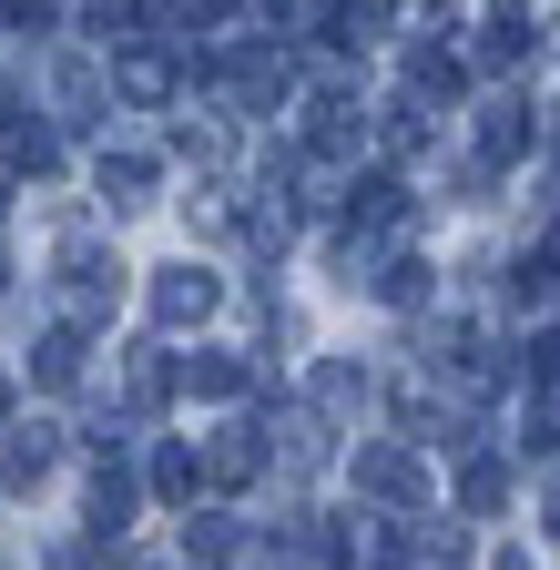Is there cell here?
Listing matches in <instances>:
<instances>
[{
    "instance_id": "obj_12",
    "label": "cell",
    "mask_w": 560,
    "mask_h": 570,
    "mask_svg": "<svg viewBox=\"0 0 560 570\" xmlns=\"http://www.w3.org/2000/svg\"><path fill=\"white\" fill-rule=\"evenodd\" d=\"M51 459H61V449H51V428H11V449H0V479H11V489H41V479H51Z\"/></svg>"
},
{
    "instance_id": "obj_21",
    "label": "cell",
    "mask_w": 560,
    "mask_h": 570,
    "mask_svg": "<svg viewBox=\"0 0 560 570\" xmlns=\"http://www.w3.org/2000/svg\"><path fill=\"white\" fill-rule=\"evenodd\" d=\"M225 11H235V0H164V31H174V41H194V31H215Z\"/></svg>"
},
{
    "instance_id": "obj_18",
    "label": "cell",
    "mask_w": 560,
    "mask_h": 570,
    "mask_svg": "<svg viewBox=\"0 0 560 570\" xmlns=\"http://www.w3.org/2000/svg\"><path fill=\"white\" fill-rule=\"evenodd\" d=\"M122 520H132V479H122V469H102V479H92V530H102V540H122Z\"/></svg>"
},
{
    "instance_id": "obj_5",
    "label": "cell",
    "mask_w": 560,
    "mask_h": 570,
    "mask_svg": "<svg viewBox=\"0 0 560 570\" xmlns=\"http://www.w3.org/2000/svg\"><path fill=\"white\" fill-rule=\"evenodd\" d=\"M510 154H530V102H520V92H500V102L479 112V164L500 174Z\"/></svg>"
},
{
    "instance_id": "obj_16",
    "label": "cell",
    "mask_w": 560,
    "mask_h": 570,
    "mask_svg": "<svg viewBox=\"0 0 560 570\" xmlns=\"http://www.w3.org/2000/svg\"><path fill=\"white\" fill-rule=\"evenodd\" d=\"M31 377H41V387H72V377H82V326H51L41 356H31Z\"/></svg>"
},
{
    "instance_id": "obj_10",
    "label": "cell",
    "mask_w": 560,
    "mask_h": 570,
    "mask_svg": "<svg viewBox=\"0 0 560 570\" xmlns=\"http://www.w3.org/2000/svg\"><path fill=\"white\" fill-rule=\"evenodd\" d=\"M184 387L225 407V397H245L255 377H245V356H235V346H204V356H184Z\"/></svg>"
},
{
    "instance_id": "obj_9",
    "label": "cell",
    "mask_w": 560,
    "mask_h": 570,
    "mask_svg": "<svg viewBox=\"0 0 560 570\" xmlns=\"http://www.w3.org/2000/svg\"><path fill=\"white\" fill-rule=\"evenodd\" d=\"M174 82H184V71H174L164 51H122V61H112V92H122V102H174Z\"/></svg>"
},
{
    "instance_id": "obj_28",
    "label": "cell",
    "mask_w": 560,
    "mask_h": 570,
    "mask_svg": "<svg viewBox=\"0 0 560 570\" xmlns=\"http://www.w3.org/2000/svg\"><path fill=\"white\" fill-rule=\"evenodd\" d=\"M0 417H11V377H0Z\"/></svg>"
},
{
    "instance_id": "obj_23",
    "label": "cell",
    "mask_w": 560,
    "mask_h": 570,
    "mask_svg": "<svg viewBox=\"0 0 560 570\" xmlns=\"http://www.w3.org/2000/svg\"><path fill=\"white\" fill-rule=\"evenodd\" d=\"M174 154H194V164H215V154H225V132H215V122H174Z\"/></svg>"
},
{
    "instance_id": "obj_31",
    "label": "cell",
    "mask_w": 560,
    "mask_h": 570,
    "mask_svg": "<svg viewBox=\"0 0 560 570\" xmlns=\"http://www.w3.org/2000/svg\"><path fill=\"white\" fill-rule=\"evenodd\" d=\"M0 275H11V265H0Z\"/></svg>"
},
{
    "instance_id": "obj_20",
    "label": "cell",
    "mask_w": 560,
    "mask_h": 570,
    "mask_svg": "<svg viewBox=\"0 0 560 570\" xmlns=\"http://www.w3.org/2000/svg\"><path fill=\"white\" fill-rule=\"evenodd\" d=\"M132 21H144V0H82V31L92 41H132Z\"/></svg>"
},
{
    "instance_id": "obj_8",
    "label": "cell",
    "mask_w": 560,
    "mask_h": 570,
    "mask_svg": "<svg viewBox=\"0 0 560 570\" xmlns=\"http://www.w3.org/2000/svg\"><path fill=\"white\" fill-rule=\"evenodd\" d=\"M367 132V112L346 102V92H316V122H306V142H316V164H346V142Z\"/></svg>"
},
{
    "instance_id": "obj_2",
    "label": "cell",
    "mask_w": 560,
    "mask_h": 570,
    "mask_svg": "<svg viewBox=\"0 0 560 570\" xmlns=\"http://www.w3.org/2000/svg\"><path fill=\"white\" fill-rule=\"evenodd\" d=\"M144 306H154V326H164V336H184V326H204V316L225 306V275H204V265H164Z\"/></svg>"
},
{
    "instance_id": "obj_4",
    "label": "cell",
    "mask_w": 560,
    "mask_h": 570,
    "mask_svg": "<svg viewBox=\"0 0 560 570\" xmlns=\"http://www.w3.org/2000/svg\"><path fill=\"white\" fill-rule=\"evenodd\" d=\"M225 92H235L245 112H275V102L296 92V61L265 51V41H245V51H225Z\"/></svg>"
},
{
    "instance_id": "obj_17",
    "label": "cell",
    "mask_w": 560,
    "mask_h": 570,
    "mask_svg": "<svg viewBox=\"0 0 560 570\" xmlns=\"http://www.w3.org/2000/svg\"><path fill=\"white\" fill-rule=\"evenodd\" d=\"M0 154H11L21 174H51V164H61V132H51V122H11V132H0Z\"/></svg>"
},
{
    "instance_id": "obj_29",
    "label": "cell",
    "mask_w": 560,
    "mask_h": 570,
    "mask_svg": "<svg viewBox=\"0 0 560 570\" xmlns=\"http://www.w3.org/2000/svg\"><path fill=\"white\" fill-rule=\"evenodd\" d=\"M550 530H560V489H550Z\"/></svg>"
},
{
    "instance_id": "obj_22",
    "label": "cell",
    "mask_w": 560,
    "mask_h": 570,
    "mask_svg": "<svg viewBox=\"0 0 560 570\" xmlns=\"http://www.w3.org/2000/svg\"><path fill=\"white\" fill-rule=\"evenodd\" d=\"M520 449H540V459H550V449H560V387H550V397H540V407H530V439H520Z\"/></svg>"
},
{
    "instance_id": "obj_3",
    "label": "cell",
    "mask_w": 560,
    "mask_h": 570,
    "mask_svg": "<svg viewBox=\"0 0 560 570\" xmlns=\"http://www.w3.org/2000/svg\"><path fill=\"white\" fill-rule=\"evenodd\" d=\"M346 469H357V489L387 499V510H417V499H429V479H417V459H407L397 439H357V459H346Z\"/></svg>"
},
{
    "instance_id": "obj_13",
    "label": "cell",
    "mask_w": 560,
    "mask_h": 570,
    "mask_svg": "<svg viewBox=\"0 0 560 570\" xmlns=\"http://www.w3.org/2000/svg\"><path fill=\"white\" fill-rule=\"evenodd\" d=\"M204 469H215L225 489H235V479H255V469H265V428H215V449H204Z\"/></svg>"
},
{
    "instance_id": "obj_14",
    "label": "cell",
    "mask_w": 560,
    "mask_h": 570,
    "mask_svg": "<svg viewBox=\"0 0 560 570\" xmlns=\"http://www.w3.org/2000/svg\"><path fill=\"white\" fill-rule=\"evenodd\" d=\"M102 204H112V214L154 204V154H102Z\"/></svg>"
},
{
    "instance_id": "obj_19",
    "label": "cell",
    "mask_w": 560,
    "mask_h": 570,
    "mask_svg": "<svg viewBox=\"0 0 560 570\" xmlns=\"http://www.w3.org/2000/svg\"><path fill=\"white\" fill-rule=\"evenodd\" d=\"M194 449H154V499H174V510H184V499H194Z\"/></svg>"
},
{
    "instance_id": "obj_7",
    "label": "cell",
    "mask_w": 560,
    "mask_h": 570,
    "mask_svg": "<svg viewBox=\"0 0 560 570\" xmlns=\"http://www.w3.org/2000/svg\"><path fill=\"white\" fill-rule=\"evenodd\" d=\"M316 417L326 428L367 417V367H357V356H326V367H316Z\"/></svg>"
},
{
    "instance_id": "obj_27",
    "label": "cell",
    "mask_w": 560,
    "mask_h": 570,
    "mask_svg": "<svg viewBox=\"0 0 560 570\" xmlns=\"http://www.w3.org/2000/svg\"><path fill=\"white\" fill-rule=\"evenodd\" d=\"M540 265H550V275H560V225H550V245H540Z\"/></svg>"
},
{
    "instance_id": "obj_26",
    "label": "cell",
    "mask_w": 560,
    "mask_h": 570,
    "mask_svg": "<svg viewBox=\"0 0 560 570\" xmlns=\"http://www.w3.org/2000/svg\"><path fill=\"white\" fill-rule=\"evenodd\" d=\"M51 570H102V560L92 550H51Z\"/></svg>"
},
{
    "instance_id": "obj_30",
    "label": "cell",
    "mask_w": 560,
    "mask_h": 570,
    "mask_svg": "<svg viewBox=\"0 0 560 570\" xmlns=\"http://www.w3.org/2000/svg\"><path fill=\"white\" fill-rule=\"evenodd\" d=\"M0 214H11V184H0Z\"/></svg>"
},
{
    "instance_id": "obj_24",
    "label": "cell",
    "mask_w": 560,
    "mask_h": 570,
    "mask_svg": "<svg viewBox=\"0 0 560 570\" xmlns=\"http://www.w3.org/2000/svg\"><path fill=\"white\" fill-rule=\"evenodd\" d=\"M530 377H540V387H560V326H540V336H530Z\"/></svg>"
},
{
    "instance_id": "obj_6",
    "label": "cell",
    "mask_w": 560,
    "mask_h": 570,
    "mask_svg": "<svg viewBox=\"0 0 560 570\" xmlns=\"http://www.w3.org/2000/svg\"><path fill=\"white\" fill-rule=\"evenodd\" d=\"M530 51V0H489V21H479V71H500V61H520Z\"/></svg>"
},
{
    "instance_id": "obj_11",
    "label": "cell",
    "mask_w": 560,
    "mask_h": 570,
    "mask_svg": "<svg viewBox=\"0 0 560 570\" xmlns=\"http://www.w3.org/2000/svg\"><path fill=\"white\" fill-rule=\"evenodd\" d=\"M235 560H245L235 520H184V570H235Z\"/></svg>"
},
{
    "instance_id": "obj_15",
    "label": "cell",
    "mask_w": 560,
    "mask_h": 570,
    "mask_svg": "<svg viewBox=\"0 0 560 570\" xmlns=\"http://www.w3.org/2000/svg\"><path fill=\"white\" fill-rule=\"evenodd\" d=\"M459 510H469V520L510 510V469H500V459H469V469H459Z\"/></svg>"
},
{
    "instance_id": "obj_1",
    "label": "cell",
    "mask_w": 560,
    "mask_h": 570,
    "mask_svg": "<svg viewBox=\"0 0 560 570\" xmlns=\"http://www.w3.org/2000/svg\"><path fill=\"white\" fill-rule=\"evenodd\" d=\"M112 296H122V265L102 255V245H61V316H72V326H102L112 316Z\"/></svg>"
},
{
    "instance_id": "obj_25",
    "label": "cell",
    "mask_w": 560,
    "mask_h": 570,
    "mask_svg": "<svg viewBox=\"0 0 560 570\" xmlns=\"http://www.w3.org/2000/svg\"><path fill=\"white\" fill-rule=\"evenodd\" d=\"M0 31H51V0H0Z\"/></svg>"
}]
</instances>
